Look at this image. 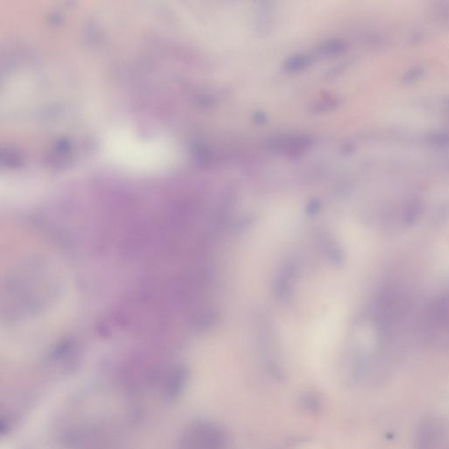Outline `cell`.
<instances>
[{"label": "cell", "instance_id": "6da1fadb", "mask_svg": "<svg viewBox=\"0 0 449 449\" xmlns=\"http://www.w3.org/2000/svg\"><path fill=\"white\" fill-rule=\"evenodd\" d=\"M446 431L444 424L435 416L420 420L413 438L414 449H442Z\"/></svg>", "mask_w": 449, "mask_h": 449}, {"label": "cell", "instance_id": "7a4b0ae2", "mask_svg": "<svg viewBox=\"0 0 449 449\" xmlns=\"http://www.w3.org/2000/svg\"><path fill=\"white\" fill-rule=\"evenodd\" d=\"M311 59L308 56H294L289 58L284 64V69L288 71H297L303 70L310 64Z\"/></svg>", "mask_w": 449, "mask_h": 449}, {"label": "cell", "instance_id": "3957f363", "mask_svg": "<svg viewBox=\"0 0 449 449\" xmlns=\"http://www.w3.org/2000/svg\"><path fill=\"white\" fill-rule=\"evenodd\" d=\"M345 45L341 40H332L323 44L321 52L325 55H337L339 53L343 51Z\"/></svg>", "mask_w": 449, "mask_h": 449}, {"label": "cell", "instance_id": "277c9868", "mask_svg": "<svg viewBox=\"0 0 449 449\" xmlns=\"http://www.w3.org/2000/svg\"><path fill=\"white\" fill-rule=\"evenodd\" d=\"M266 121L265 115L263 112L256 114V121L257 123H263Z\"/></svg>", "mask_w": 449, "mask_h": 449}]
</instances>
